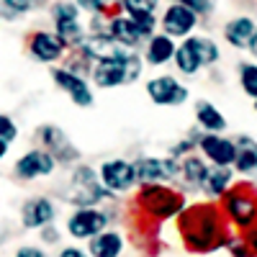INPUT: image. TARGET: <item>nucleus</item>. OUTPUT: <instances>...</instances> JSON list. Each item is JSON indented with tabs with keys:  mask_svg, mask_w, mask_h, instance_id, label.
Returning <instances> with one entry per match:
<instances>
[{
	"mask_svg": "<svg viewBox=\"0 0 257 257\" xmlns=\"http://www.w3.org/2000/svg\"><path fill=\"white\" fill-rule=\"evenodd\" d=\"M180 231H183L185 244L196 252L213 249L224 237L221 219H219L216 208H211V206H196V208L183 211L180 213Z\"/></svg>",
	"mask_w": 257,
	"mask_h": 257,
	"instance_id": "f257e3e1",
	"label": "nucleus"
},
{
	"mask_svg": "<svg viewBox=\"0 0 257 257\" xmlns=\"http://www.w3.org/2000/svg\"><path fill=\"white\" fill-rule=\"evenodd\" d=\"M139 206L149 213V216H157V219H170V216H180L185 201L180 193L170 190L165 185H144L139 190Z\"/></svg>",
	"mask_w": 257,
	"mask_h": 257,
	"instance_id": "f03ea898",
	"label": "nucleus"
},
{
	"mask_svg": "<svg viewBox=\"0 0 257 257\" xmlns=\"http://www.w3.org/2000/svg\"><path fill=\"white\" fill-rule=\"evenodd\" d=\"M224 213L239 229H249L252 224H257V196L247 185L229 188L224 193Z\"/></svg>",
	"mask_w": 257,
	"mask_h": 257,
	"instance_id": "7ed1b4c3",
	"label": "nucleus"
},
{
	"mask_svg": "<svg viewBox=\"0 0 257 257\" xmlns=\"http://www.w3.org/2000/svg\"><path fill=\"white\" fill-rule=\"evenodd\" d=\"M95 175H98V173H95L93 167H77V170H75L70 201H75L80 208H93L98 201L108 198V190L98 183Z\"/></svg>",
	"mask_w": 257,
	"mask_h": 257,
	"instance_id": "20e7f679",
	"label": "nucleus"
},
{
	"mask_svg": "<svg viewBox=\"0 0 257 257\" xmlns=\"http://www.w3.org/2000/svg\"><path fill=\"white\" fill-rule=\"evenodd\" d=\"M134 178L144 185H162L165 180H173L180 173V165L175 162V157H167V160H155V157H142L134 165Z\"/></svg>",
	"mask_w": 257,
	"mask_h": 257,
	"instance_id": "39448f33",
	"label": "nucleus"
},
{
	"mask_svg": "<svg viewBox=\"0 0 257 257\" xmlns=\"http://www.w3.org/2000/svg\"><path fill=\"white\" fill-rule=\"evenodd\" d=\"M57 167V160L47 152V149H31V152L21 155L13 173L21 178V180H34V178H44V175H52V170Z\"/></svg>",
	"mask_w": 257,
	"mask_h": 257,
	"instance_id": "423d86ee",
	"label": "nucleus"
},
{
	"mask_svg": "<svg viewBox=\"0 0 257 257\" xmlns=\"http://www.w3.org/2000/svg\"><path fill=\"white\" fill-rule=\"evenodd\" d=\"M108 224V216L98 208H80L75 211L70 221H67V229L75 239H93L95 234H100Z\"/></svg>",
	"mask_w": 257,
	"mask_h": 257,
	"instance_id": "0eeeda50",
	"label": "nucleus"
},
{
	"mask_svg": "<svg viewBox=\"0 0 257 257\" xmlns=\"http://www.w3.org/2000/svg\"><path fill=\"white\" fill-rule=\"evenodd\" d=\"M147 95L157 105H180L188 100V88H183L175 77L162 75L147 82Z\"/></svg>",
	"mask_w": 257,
	"mask_h": 257,
	"instance_id": "6e6552de",
	"label": "nucleus"
},
{
	"mask_svg": "<svg viewBox=\"0 0 257 257\" xmlns=\"http://www.w3.org/2000/svg\"><path fill=\"white\" fill-rule=\"evenodd\" d=\"M100 183H103V188L108 193L128 190L137 183L132 162H126V160H108V162H103V167H100Z\"/></svg>",
	"mask_w": 257,
	"mask_h": 257,
	"instance_id": "1a4fd4ad",
	"label": "nucleus"
},
{
	"mask_svg": "<svg viewBox=\"0 0 257 257\" xmlns=\"http://www.w3.org/2000/svg\"><path fill=\"white\" fill-rule=\"evenodd\" d=\"M196 21L198 16L193 13L190 8H185L183 3H175V6H170L162 16V29H165V36L170 39H185L190 36V31L196 29Z\"/></svg>",
	"mask_w": 257,
	"mask_h": 257,
	"instance_id": "9d476101",
	"label": "nucleus"
},
{
	"mask_svg": "<svg viewBox=\"0 0 257 257\" xmlns=\"http://www.w3.org/2000/svg\"><path fill=\"white\" fill-rule=\"evenodd\" d=\"M52 75H54V82H57L59 88L72 98V103L82 105V108H88V105L95 103L90 85L85 82V77H80L77 72H70V70H54Z\"/></svg>",
	"mask_w": 257,
	"mask_h": 257,
	"instance_id": "9b49d317",
	"label": "nucleus"
},
{
	"mask_svg": "<svg viewBox=\"0 0 257 257\" xmlns=\"http://www.w3.org/2000/svg\"><path fill=\"white\" fill-rule=\"evenodd\" d=\"M21 221H24L26 229H44L54 221V203L44 196L31 198L24 203L21 208Z\"/></svg>",
	"mask_w": 257,
	"mask_h": 257,
	"instance_id": "f8f14e48",
	"label": "nucleus"
},
{
	"mask_svg": "<svg viewBox=\"0 0 257 257\" xmlns=\"http://www.w3.org/2000/svg\"><path fill=\"white\" fill-rule=\"evenodd\" d=\"M82 54L88 59H118V57H126L128 49L116 44V41L108 36V34H93L90 39H82Z\"/></svg>",
	"mask_w": 257,
	"mask_h": 257,
	"instance_id": "ddd939ff",
	"label": "nucleus"
},
{
	"mask_svg": "<svg viewBox=\"0 0 257 257\" xmlns=\"http://www.w3.org/2000/svg\"><path fill=\"white\" fill-rule=\"evenodd\" d=\"M201 152L219 167H229L234 165V157H237V147H234L231 139H224L219 134H206L201 139Z\"/></svg>",
	"mask_w": 257,
	"mask_h": 257,
	"instance_id": "4468645a",
	"label": "nucleus"
},
{
	"mask_svg": "<svg viewBox=\"0 0 257 257\" xmlns=\"http://www.w3.org/2000/svg\"><path fill=\"white\" fill-rule=\"evenodd\" d=\"M29 52L39 62H57L64 54V44L57 39V34L49 31H34L29 39Z\"/></svg>",
	"mask_w": 257,
	"mask_h": 257,
	"instance_id": "2eb2a0df",
	"label": "nucleus"
},
{
	"mask_svg": "<svg viewBox=\"0 0 257 257\" xmlns=\"http://www.w3.org/2000/svg\"><path fill=\"white\" fill-rule=\"evenodd\" d=\"M121 6L144 36H152V31L157 26V18H155L157 0H121Z\"/></svg>",
	"mask_w": 257,
	"mask_h": 257,
	"instance_id": "dca6fc26",
	"label": "nucleus"
},
{
	"mask_svg": "<svg viewBox=\"0 0 257 257\" xmlns=\"http://www.w3.org/2000/svg\"><path fill=\"white\" fill-rule=\"evenodd\" d=\"M93 80L98 88H118L126 82V57L100 59L93 70Z\"/></svg>",
	"mask_w": 257,
	"mask_h": 257,
	"instance_id": "f3484780",
	"label": "nucleus"
},
{
	"mask_svg": "<svg viewBox=\"0 0 257 257\" xmlns=\"http://www.w3.org/2000/svg\"><path fill=\"white\" fill-rule=\"evenodd\" d=\"M108 34L116 44H121V47H137L139 41L144 39V34L139 31V26L134 24L128 16H116V18H111V24H108Z\"/></svg>",
	"mask_w": 257,
	"mask_h": 257,
	"instance_id": "a211bd4d",
	"label": "nucleus"
},
{
	"mask_svg": "<svg viewBox=\"0 0 257 257\" xmlns=\"http://www.w3.org/2000/svg\"><path fill=\"white\" fill-rule=\"evenodd\" d=\"M39 139H41V144L47 147V152L57 160H72L75 157V149L70 147V142H67V137L62 134V128H57V126H41L39 128Z\"/></svg>",
	"mask_w": 257,
	"mask_h": 257,
	"instance_id": "6ab92c4d",
	"label": "nucleus"
},
{
	"mask_svg": "<svg viewBox=\"0 0 257 257\" xmlns=\"http://www.w3.org/2000/svg\"><path fill=\"white\" fill-rule=\"evenodd\" d=\"M175 64L183 75H196L201 67H203V59L198 54V47H196V36H188L183 44L175 49Z\"/></svg>",
	"mask_w": 257,
	"mask_h": 257,
	"instance_id": "aec40b11",
	"label": "nucleus"
},
{
	"mask_svg": "<svg viewBox=\"0 0 257 257\" xmlns=\"http://www.w3.org/2000/svg\"><path fill=\"white\" fill-rule=\"evenodd\" d=\"M254 31H257L254 21L247 18V16H242V18L229 21L226 29H224V36H226V41H229L231 47L247 49V47H249V41H252V36H254Z\"/></svg>",
	"mask_w": 257,
	"mask_h": 257,
	"instance_id": "412c9836",
	"label": "nucleus"
},
{
	"mask_svg": "<svg viewBox=\"0 0 257 257\" xmlns=\"http://www.w3.org/2000/svg\"><path fill=\"white\" fill-rule=\"evenodd\" d=\"M123 252V237L118 231H100L90 239V257H118Z\"/></svg>",
	"mask_w": 257,
	"mask_h": 257,
	"instance_id": "4be33fe9",
	"label": "nucleus"
},
{
	"mask_svg": "<svg viewBox=\"0 0 257 257\" xmlns=\"http://www.w3.org/2000/svg\"><path fill=\"white\" fill-rule=\"evenodd\" d=\"M175 54V44L173 39L165 36V34H155L149 36V47H147V62L155 64V67H160V64L170 62Z\"/></svg>",
	"mask_w": 257,
	"mask_h": 257,
	"instance_id": "5701e85b",
	"label": "nucleus"
},
{
	"mask_svg": "<svg viewBox=\"0 0 257 257\" xmlns=\"http://www.w3.org/2000/svg\"><path fill=\"white\" fill-rule=\"evenodd\" d=\"M196 118H198V123L206 128V132H211V134H219V132H224V128H226V118L221 116V111L216 108V105L208 103V100H198L196 103Z\"/></svg>",
	"mask_w": 257,
	"mask_h": 257,
	"instance_id": "b1692460",
	"label": "nucleus"
},
{
	"mask_svg": "<svg viewBox=\"0 0 257 257\" xmlns=\"http://www.w3.org/2000/svg\"><path fill=\"white\" fill-rule=\"evenodd\" d=\"M234 147H237L234 165H237L239 173H252V170H257V142L249 139V137H239Z\"/></svg>",
	"mask_w": 257,
	"mask_h": 257,
	"instance_id": "393cba45",
	"label": "nucleus"
},
{
	"mask_svg": "<svg viewBox=\"0 0 257 257\" xmlns=\"http://www.w3.org/2000/svg\"><path fill=\"white\" fill-rule=\"evenodd\" d=\"M180 173H183V178H185L188 185L203 188V180H206V175H208V167H206V162H203L201 157H188V160L183 162V167H180Z\"/></svg>",
	"mask_w": 257,
	"mask_h": 257,
	"instance_id": "a878e982",
	"label": "nucleus"
},
{
	"mask_svg": "<svg viewBox=\"0 0 257 257\" xmlns=\"http://www.w3.org/2000/svg\"><path fill=\"white\" fill-rule=\"evenodd\" d=\"M229 183H231V173L221 167V170H213V173L206 175V180H203V190L208 193V196L219 198V196H224V193L229 190Z\"/></svg>",
	"mask_w": 257,
	"mask_h": 257,
	"instance_id": "bb28decb",
	"label": "nucleus"
},
{
	"mask_svg": "<svg viewBox=\"0 0 257 257\" xmlns=\"http://www.w3.org/2000/svg\"><path fill=\"white\" fill-rule=\"evenodd\" d=\"M239 82H242V90L249 98H257V64L244 62L239 67Z\"/></svg>",
	"mask_w": 257,
	"mask_h": 257,
	"instance_id": "cd10ccee",
	"label": "nucleus"
},
{
	"mask_svg": "<svg viewBox=\"0 0 257 257\" xmlns=\"http://www.w3.org/2000/svg\"><path fill=\"white\" fill-rule=\"evenodd\" d=\"M196 47H198V54H201L203 64H211V62L219 59V47H216V41L203 39V36H196Z\"/></svg>",
	"mask_w": 257,
	"mask_h": 257,
	"instance_id": "c85d7f7f",
	"label": "nucleus"
},
{
	"mask_svg": "<svg viewBox=\"0 0 257 257\" xmlns=\"http://www.w3.org/2000/svg\"><path fill=\"white\" fill-rule=\"evenodd\" d=\"M16 137H18V126H16V121H13L11 116H6V113H0V139L8 142V144H13Z\"/></svg>",
	"mask_w": 257,
	"mask_h": 257,
	"instance_id": "c756f323",
	"label": "nucleus"
},
{
	"mask_svg": "<svg viewBox=\"0 0 257 257\" xmlns=\"http://www.w3.org/2000/svg\"><path fill=\"white\" fill-rule=\"evenodd\" d=\"M52 16L54 21H72V18H80V11L75 3H57L52 8Z\"/></svg>",
	"mask_w": 257,
	"mask_h": 257,
	"instance_id": "7c9ffc66",
	"label": "nucleus"
},
{
	"mask_svg": "<svg viewBox=\"0 0 257 257\" xmlns=\"http://www.w3.org/2000/svg\"><path fill=\"white\" fill-rule=\"evenodd\" d=\"M142 75V59L137 52H128L126 54V82H134Z\"/></svg>",
	"mask_w": 257,
	"mask_h": 257,
	"instance_id": "2f4dec72",
	"label": "nucleus"
},
{
	"mask_svg": "<svg viewBox=\"0 0 257 257\" xmlns=\"http://www.w3.org/2000/svg\"><path fill=\"white\" fill-rule=\"evenodd\" d=\"M183 6L190 8L196 16H198V13L206 16V13H211V8H213V0H183Z\"/></svg>",
	"mask_w": 257,
	"mask_h": 257,
	"instance_id": "473e14b6",
	"label": "nucleus"
},
{
	"mask_svg": "<svg viewBox=\"0 0 257 257\" xmlns=\"http://www.w3.org/2000/svg\"><path fill=\"white\" fill-rule=\"evenodd\" d=\"M111 0H77V6L82 8V11H90V13H103L105 11V6H108Z\"/></svg>",
	"mask_w": 257,
	"mask_h": 257,
	"instance_id": "72a5a7b5",
	"label": "nucleus"
},
{
	"mask_svg": "<svg viewBox=\"0 0 257 257\" xmlns=\"http://www.w3.org/2000/svg\"><path fill=\"white\" fill-rule=\"evenodd\" d=\"M3 6L13 13H26V11H31L34 0H3Z\"/></svg>",
	"mask_w": 257,
	"mask_h": 257,
	"instance_id": "f704fd0d",
	"label": "nucleus"
},
{
	"mask_svg": "<svg viewBox=\"0 0 257 257\" xmlns=\"http://www.w3.org/2000/svg\"><path fill=\"white\" fill-rule=\"evenodd\" d=\"M16 257H47V252L41 247H34V244H24L16 249Z\"/></svg>",
	"mask_w": 257,
	"mask_h": 257,
	"instance_id": "c9c22d12",
	"label": "nucleus"
},
{
	"mask_svg": "<svg viewBox=\"0 0 257 257\" xmlns=\"http://www.w3.org/2000/svg\"><path fill=\"white\" fill-rule=\"evenodd\" d=\"M244 244L249 247V252L257 257V224H252L249 229H247V237H244Z\"/></svg>",
	"mask_w": 257,
	"mask_h": 257,
	"instance_id": "e433bc0d",
	"label": "nucleus"
},
{
	"mask_svg": "<svg viewBox=\"0 0 257 257\" xmlns=\"http://www.w3.org/2000/svg\"><path fill=\"white\" fill-rule=\"evenodd\" d=\"M190 149H193V139H185V142H180V144H175L173 149H170V155H173V157H180V155L190 152Z\"/></svg>",
	"mask_w": 257,
	"mask_h": 257,
	"instance_id": "4c0bfd02",
	"label": "nucleus"
},
{
	"mask_svg": "<svg viewBox=\"0 0 257 257\" xmlns=\"http://www.w3.org/2000/svg\"><path fill=\"white\" fill-rule=\"evenodd\" d=\"M231 254H234V257H254V254L249 252V247H247V244H239V242H237V244L231 242Z\"/></svg>",
	"mask_w": 257,
	"mask_h": 257,
	"instance_id": "58836bf2",
	"label": "nucleus"
},
{
	"mask_svg": "<svg viewBox=\"0 0 257 257\" xmlns=\"http://www.w3.org/2000/svg\"><path fill=\"white\" fill-rule=\"evenodd\" d=\"M59 257H88L82 249H77V247H64L62 252H59Z\"/></svg>",
	"mask_w": 257,
	"mask_h": 257,
	"instance_id": "ea45409f",
	"label": "nucleus"
},
{
	"mask_svg": "<svg viewBox=\"0 0 257 257\" xmlns=\"http://www.w3.org/2000/svg\"><path fill=\"white\" fill-rule=\"evenodd\" d=\"M8 147H11L8 142H3V139H0V162L6 160V155H8Z\"/></svg>",
	"mask_w": 257,
	"mask_h": 257,
	"instance_id": "a19ab883",
	"label": "nucleus"
},
{
	"mask_svg": "<svg viewBox=\"0 0 257 257\" xmlns=\"http://www.w3.org/2000/svg\"><path fill=\"white\" fill-rule=\"evenodd\" d=\"M44 242H57V231H44Z\"/></svg>",
	"mask_w": 257,
	"mask_h": 257,
	"instance_id": "79ce46f5",
	"label": "nucleus"
},
{
	"mask_svg": "<svg viewBox=\"0 0 257 257\" xmlns=\"http://www.w3.org/2000/svg\"><path fill=\"white\" fill-rule=\"evenodd\" d=\"M249 52L257 57V31H254V36H252V41H249Z\"/></svg>",
	"mask_w": 257,
	"mask_h": 257,
	"instance_id": "37998d69",
	"label": "nucleus"
},
{
	"mask_svg": "<svg viewBox=\"0 0 257 257\" xmlns=\"http://www.w3.org/2000/svg\"><path fill=\"white\" fill-rule=\"evenodd\" d=\"M254 111H257V98H254Z\"/></svg>",
	"mask_w": 257,
	"mask_h": 257,
	"instance_id": "c03bdc74",
	"label": "nucleus"
}]
</instances>
